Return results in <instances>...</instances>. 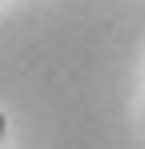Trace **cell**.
Wrapping results in <instances>:
<instances>
[{
  "mask_svg": "<svg viewBox=\"0 0 145 149\" xmlns=\"http://www.w3.org/2000/svg\"><path fill=\"white\" fill-rule=\"evenodd\" d=\"M4 133H8V117L0 113V145H4Z\"/></svg>",
  "mask_w": 145,
  "mask_h": 149,
  "instance_id": "obj_1",
  "label": "cell"
}]
</instances>
